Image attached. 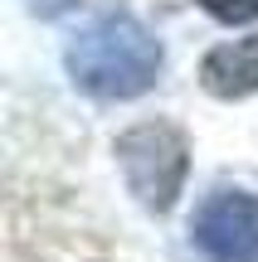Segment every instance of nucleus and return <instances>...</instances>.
<instances>
[{"mask_svg":"<svg viewBox=\"0 0 258 262\" xmlns=\"http://www.w3.org/2000/svg\"><path fill=\"white\" fill-rule=\"evenodd\" d=\"M68 78L78 93L97 102H127L142 97L161 73V39L132 15H103L68 44L64 54Z\"/></svg>","mask_w":258,"mask_h":262,"instance_id":"f257e3e1","label":"nucleus"},{"mask_svg":"<svg viewBox=\"0 0 258 262\" xmlns=\"http://www.w3.org/2000/svg\"><path fill=\"white\" fill-rule=\"evenodd\" d=\"M117 165H122V180L136 194V204L151 214H166L185 185L190 146L171 122H142L117 136Z\"/></svg>","mask_w":258,"mask_h":262,"instance_id":"f03ea898","label":"nucleus"},{"mask_svg":"<svg viewBox=\"0 0 258 262\" xmlns=\"http://www.w3.org/2000/svg\"><path fill=\"white\" fill-rule=\"evenodd\" d=\"M190 238L210 262H258V199L249 189H214L195 209Z\"/></svg>","mask_w":258,"mask_h":262,"instance_id":"7ed1b4c3","label":"nucleus"},{"mask_svg":"<svg viewBox=\"0 0 258 262\" xmlns=\"http://www.w3.org/2000/svg\"><path fill=\"white\" fill-rule=\"evenodd\" d=\"M200 83L214 97H249L258 93V34L239 39V44H220L205 54Z\"/></svg>","mask_w":258,"mask_h":262,"instance_id":"20e7f679","label":"nucleus"},{"mask_svg":"<svg viewBox=\"0 0 258 262\" xmlns=\"http://www.w3.org/2000/svg\"><path fill=\"white\" fill-rule=\"evenodd\" d=\"M200 5L220 25H249V19H258V0H200Z\"/></svg>","mask_w":258,"mask_h":262,"instance_id":"39448f33","label":"nucleus"},{"mask_svg":"<svg viewBox=\"0 0 258 262\" xmlns=\"http://www.w3.org/2000/svg\"><path fill=\"white\" fill-rule=\"evenodd\" d=\"M68 5H78V0H29V10H34V15H44V19H49V15H64Z\"/></svg>","mask_w":258,"mask_h":262,"instance_id":"423d86ee","label":"nucleus"}]
</instances>
